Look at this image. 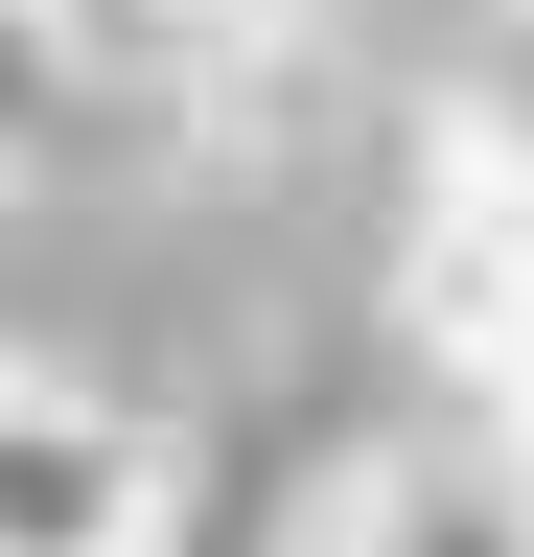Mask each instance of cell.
Listing matches in <instances>:
<instances>
[{"label": "cell", "mask_w": 534, "mask_h": 557, "mask_svg": "<svg viewBox=\"0 0 534 557\" xmlns=\"http://www.w3.org/2000/svg\"><path fill=\"white\" fill-rule=\"evenodd\" d=\"M94 94H71V47H47V0H0V163H47Z\"/></svg>", "instance_id": "4"}, {"label": "cell", "mask_w": 534, "mask_h": 557, "mask_svg": "<svg viewBox=\"0 0 534 557\" xmlns=\"http://www.w3.org/2000/svg\"><path fill=\"white\" fill-rule=\"evenodd\" d=\"M47 47H71V94H140V116H256L302 47V0H47Z\"/></svg>", "instance_id": "2"}, {"label": "cell", "mask_w": 534, "mask_h": 557, "mask_svg": "<svg viewBox=\"0 0 534 557\" xmlns=\"http://www.w3.org/2000/svg\"><path fill=\"white\" fill-rule=\"evenodd\" d=\"M349 557H534V487L488 465V487H464V465H372L349 487Z\"/></svg>", "instance_id": "3"}, {"label": "cell", "mask_w": 534, "mask_h": 557, "mask_svg": "<svg viewBox=\"0 0 534 557\" xmlns=\"http://www.w3.org/2000/svg\"><path fill=\"white\" fill-rule=\"evenodd\" d=\"M140 418H116L94 372H24L0 348V557H140Z\"/></svg>", "instance_id": "1"}, {"label": "cell", "mask_w": 534, "mask_h": 557, "mask_svg": "<svg viewBox=\"0 0 534 557\" xmlns=\"http://www.w3.org/2000/svg\"><path fill=\"white\" fill-rule=\"evenodd\" d=\"M511 487H534V442H511Z\"/></svg>", "instance_id": "5"}]
</instances>
